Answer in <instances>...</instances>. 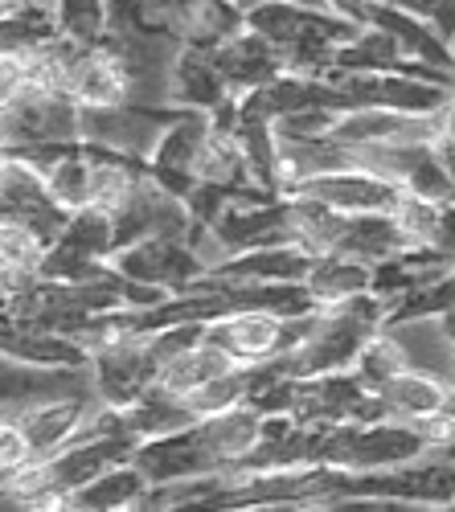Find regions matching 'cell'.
<instances>
[{"mask_svg":"<svg viewBox=\"0 0 455 512\" xmlns=\"http://www.w3.org/2000/svg\"><path fill=\"white\" fill-rule=\"evenodd\" d=\"M447 394H451V381L427 373V369H402L398 377H390L378 402H382V414L394 418V422H406V426H415L439 410H447Z\"/></svg>","mask_w":455,"mask_h":512,"instance_id":"1","label":"cell"},{"mask_svg":"<svg viewBox=\"0 0 455 512\" xmlns=\"http://www.w3.org/2000/svg\"><path fill=\"white\" fill-rule=\"evenodd\" d=\"M214 345L234 361H263L283 345V320L271 312H238L214 332Z\"/></svg>","mask_w":455,"mask_h":512,"instance_id":"2","label":"cell"},{"mask_svg":"<svg viewBox=\"0 0 455 512\" xmlns=\"http://www.w3.org/2000/svg\"><path fill=\"white\" fill-rule=\"evenodd\" d=\"M66 87L87 107H115L123 91H128V82H123V70L111 54H87L78 66H70Z\"/></svg>","mask_w":455,"mask_h":512,"instance_id":"3","label":"cell"},{"mask_svg":"<svg viewBox=\"0 0 455 512\" xmlns=\"http://www.w3.org/2000/svg\"><path fill=\"white\" fill-rule=\"evenodd\" d=\"M37 238L25 226H0V267L5 271H29L37 263Z\"/></svg>","mask_w":455,"mask_h":512,"instance_id":"4","label":"cell"},{"mask_svg":"<svg viewBox=\"0 0 455 512\" xmlns=\"http://www.w3.org/2000/svg\"><path fill=\"white\" fill-rule=\"evenodd\" d=\"M33 439L21 422H0V472H17L33 459Z\"/></svg>","mask_w":455,"mask_h":512,"instance_id":"5","label":"cell"}]
</instances>
